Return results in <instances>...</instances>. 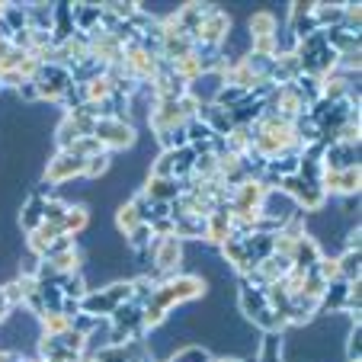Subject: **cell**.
<instances>
[{
    "instance_id": "ac0fdd59",
    "label": "cell",
    "mask_w": 362,
    "mask_h": 362,
    "mask_svg": "<svg viewBox=\"0 0 362 362\" xmlns=\"http://www.w3.org/2000/svg\"><path fill=\"white\" fill-rule=\"evenodd\" d=\"M74 33H77V29H74V13H71V4H55V26H52V39H55V45L68 42Z\"/></svg>"
},
{
    "instance_id": "8fae6325",
    "label": "cell",
    "mask_w": 362,
    "mask_h": 362,
    "mask_svg": "<svg viewBox=\"0 0 362 362\" xmlns=\"http://www.w3.org/2000/svg\"><path fill=\"white\" fill-rule=\"evenodd\" d=\"M26 23L33 33H52V26H55V4H45V0L26 4Z\"/></svg>"
},
{
    "instance_id": "2e32d148",
    "label": "cell",
    "mask_w": 362,
    "mask_h": 362,
    "mask_svg": "<svg viewBox=\"0 0 362 362\" xmlns=\"http://www.w3.org/2000/svg\"><path fill=\"white\" fill-rule=\"evenodd\" d=\"M311 16H315L317 29H340L343 26V4H327V0H315V10H311Z\"/></svg>"
},
{
    "instance_id": "52a82bcc",
    "label": "cell",
    "mask_w": 362,
    "mask_h": 362,
    "mask_svg": "<svg viewBox=\"0 0 362 362\" xmlns=\"http://www.w3.org/2000/svg\"><path fill=\"white\" fill-rule=\"evenodd\" d=\"M359 183H362V167H349V170H324V177H321V186L330 199L359 196Z\"/></svg>"
},
{
    "instance_id": "3957f363",
    "label": "cell",
    "mask_w": 362,
    "mask_h": 362,
    "mask_svg": "<svg viewBox=\"0 0 362 362\" xmlns=\"http://www.w3.org/2000/svg\"><path fill=\"white\" fill-rule=\"evenodd\" d=\"M93 138L106 148V154H116V151H132L138 141V129L129 119H96Z\"/></svg>"
},
{
    "instance_id": "4316f807",
    "label": "cell",
    "mask_w": 362,
    "mask_h": 362,
    "mask_svg": "<svg viewBox=\"0 0 362 362\" xmlns=\"http://www.w3.org/2000/svg\"><path fill=\"white\" fill-rule=\"evenodd\" d=\"M110 170H112V154H100V158H90V160H87V170H83V180L96 183V180H103Z\"/></svg>"
},
{
    "instance_id": "d4e9b609",
    "label": "cell",
    "mask_w": 362,
    "mask_h": 362,
    "mask_svg": "<svg viewBox=\"0 0 362 362\" xmlns=\"http://www.w3.org/2000/svg\"><path fill=\"white\" fill-rule=\"evenodd\" d=\"M0 20L10 26V33H23V29H29V23H26V4H4V10H0Z\"/></svg>"
},
{
    "instance_id": "5bb4252c",
    "label": "cell",
    "mask_w": 362,
    "mask_h": 362,
    "mask_svg": "<svg viewBox=\"0 0 362 362\" xmlns=\"http://www.w3.org/2000/svg\"><path fill=\"white\" fill-rule=\"evenodd\" d=\"M173 238H180L186 244V240H199L202 244L205 240V218L202 215H180V218H173Z\"/></svg>"
},
{
    "instance_id": "836d02e7",
    "label": "cell",
    "mask_w": 362,
    "mask_h": 362,
    "mask_svg": "<svg viewBox=\"0 0 362 362\" xmlns=\"http://www.w3.org/2000/svg\"><path fill=\"white\" fill-rule=\"evenodd\" d=\"M77 362H87V359H77Z\"/></svg>"
},
{
    "instance_id": "f1b7e54d",
    "label": "cell",
    "mask_w": 362,
    "mask_h": 362,
    "mask_svg": "<svg viewBox=\"0 0 362 362\" xmlns=\"http://www.w3.org/2000/svg\"><path fill=\"white\" fill-rule=\"evenodd\" d=\"M100 321H103V317L83 315V311H81V315H77L74 321H71V330H74V334H81V337H90V334H93L96 327H100Z\"/></svg>"
},
{
    "instance_id": "ffe728a7",
    "label": "cell",
    "mask_w": 362,
    "mask_h": 362,
    "mask_svg": "<svg viewBox=\"0 0 362 362\" xmlns=\"http://www.w3.org/2000/svg\"><path fill=\"white\" fill-rule=\"evenodd\" d=\"M343 362H362V324H349L343 334Z\"/></svg>"
},
{
    "instance_id": "277c9868",
    "label": "cell",
    "mask_w": 362,
    "mask_h": 362,
    "mask_svg": "<svg viewBox=\"0 0 362 362\" xmlns=\"http://www.w3.org/2000/svg\"><path fill=\"white\" fill-rule=\"evenodd\" d=\"M35 83H39V100L42 103H55L62 100V93L71 87V71L64 68V64H39V74L33 77Z\"/></svg>"
},
{
    "instance_id": "d6986e66",
    "label": "cell",
    "mask_w": 362,
    "mask_h": 362,
    "mask_svg": "<svg viewBox=\"0 0 362 362\" xmlns=\"http://www.w3.org/2000/svg\"><path fill=\"white\" fill-rule=\"evenodd\" d=\"M55 286L62 288L64 298H74V301H81L83 295L90 292V286H87V279H83L81 269H77V273H62V276H58Z\"/></svg>"
},
{
    "instance_id": "ba28073f",
    "label": "cell",
    "mask_w": 362,
    "mask_h": 362,
    "mask_svg": "<svg viewBox=\"0 0 362 362\" xmlns=\"http://www.w3.org/2000/svg\"><path fill=\"white\" fill-rule=\"evenodd\" d=\"M321 164H324V170H349V167H359V144H346V141L327 144Z\"/></svg>"
},
{
    "instance_id": "6da1fadb",
    "label": "cell",
    "mask_w": 362,
    "mask_h": 362,
    "mask_svg": "<svg viewBox=\"0 0 362 362\" xmlns=\"http://www.w3.org/2000/svg\"><path fill=\"white\" fill-rule=\"evenodd\" d=\"M183 253H186V244L170 234V238H154L151 240V247L144 250V257H148V267L158 269L167 282L170 276H177L180 269H183Z\"/></svg>"
},
{
    "instance_id": "7a4b0ae2",
    "label": "cell",
    "mask_w": 362,
    "mask_h": 362,
    "mask_svg": "<svg viewBox=\"0 0 362 362\" xmlns=\"http://www.w3.org/2000/svg\"><path fill=\"white\" fill-rule=\"evenodd\" d=\"M83 170H87V160L83 158H77V154H71V151H55V154L45 160L39 180L58 189V186L74 183V180H83Z\"/></svg>"
},
{
    "instance_id": "484cf974",
    "label": "cell",
    "mask_w": 362,
    "mask_h": 362,
    "mask_svg": "<svg viewBox=\"0 0 362 362\" xmlns=\"http://www.w3.org/2000/svg\"><path fill=\"white\" fill-rule=\"evenodd\" d=\"M71 154H77V158H83V160H90V158H100V154H106V148H103L100 141H96L93 135H87V138H77L74 144H71Z\"/></svg>"
},
{
    "instance_id": "1f68e13d",
    "label": "cell",
    "mask_w": 362,
    "mask_h": 362,
    "mask_svg": "<svg viewBox=\"0 0 362 362\" xmlns=\"http://www.w3.org/2000/svg\"><path fill=\"white\" fill-rule=\"evenodd\" d=\"M10 317V305H7V295H4V288H0V324Z\"/></svg>"
},
{
    "instance_id": "4fadbf2b",
    "label": "cell",
    "mask_w": 362,
    "mask_h": 362,
    "mask_svg": "<svg viewBox=\"0 0 362 362\" xmlns=\"http://www.w3.org/2000/svg\"><path fill=\"white\" fill-rule=\"evenodd\" d=\"M42 199L39 196H33V192H26V199H23V205H20V218H16V228H20L23 234H33L35 228L42 225Z\"/></svg>"
},
{
    "instance_id": "7402d4cb",
    "label": "cell",
    "mask_w": 362,
    "mask_h": 362,
    "mask_svg": "<svg viewBox=\"0 0 362 362\" xmlns=\"http://www.w3.org/2000/svg\"><path fill=\"white\" fill-rule=\"evenodd\" d=\"M125 247H129V253H144L151 247V240H154V234H151V225L148 221H141V225H135L129 234H122Z\"/></svg>"
},
{
    "instance_id": "e575fe53",
    "label": "cell",
    "mask_w": 362,
    "mask_h": 362,
    "mask_svg": "<svg viewBox=\"0 0 362 362\" xmlns=\"http://www.w3.org/2000/svg\"><path fill=\"white\" fill-rule=\"evenodd\" d=\"M0 93H4V87H0Z\"/></svg>"
},
{
    "instance_id": "f546056e",
    "label": "cell",
    "mask_w": 362,
    "mask_h": 362,
    "mask_svg": "<svg viewBox=\"0 0 362 362\" xmlns=\"http://www.w3.org/2000/svg\"><path fill=\"white\" fill-rule=\"evenodd\" d=\"M151 234H154V238H170V234H173V218L151 221Z\"/></svg>"
},
{
    "instance_id": "4dcf8cb0",
    "label": "cell",
    "mask_w": 362,
    "mask_h": 362,
    "mask_svg": "<svg viewBox=\"0 0 362 362\" xmlns=\"http://www.w3.org/2000/svg\"><path fill=\"white\" fill-rule=\"evenodd\" d=\"M158 218H170V202H151V215H148V225Z\"/></svg>"
},
{
    "instance_id": "30bf717a",
    "label": "cell",
    "mask_w": 362,
    "mask_h": 362,
    "mask_svg": "<svg viewBox=\"0 0 362 362\" xmlns=\"http://www.w3.org/2000/svg\"><path fill=\"white\" fill-rule=\"evenodd\" d=\"M324 253L321 247H317V240L311 238V234H301L298 240H295V250H292V267L301 269V273H308V269H315L317 260H321Z\"/></svg>"
},
{
    "instance_id": "7c38bea8",
    "label": "cell",
    "mask_w": 362,
    "mask_h": 362,
    "mask_svg": "<svg viewBox=\"0 0 362 362\" xmlns=\"http://www.w3.org/2000/svg\"><path fill=\"white\" fill-rule=\"evenodd\" d=\"M71 13H74L77 33L90 35L93 29H100V23H103V4H71Z\"/></svg>"
},
{
    "instance_id": "83f0119b",
    "label": "cell",
    "mask_w": 362,
    "mask_h": 362,
    "mask_svg": "<svg viewBox=\"0 0 362 362\" xmlns=\"http://www.w3.org/2000/svg\"><path fill=\"white\" fill-rule=\"evenodd\" d=\"M64 215H68V202H62L58 196L42 205V221H45V225H62Z\"/></svg>"
},
{
    "instance_id": "e0dca14e",
    "label": "cell",
    "mask_w": 362,
    "mask_h": 362,
    "mask_svg": "<svg viewBox=\"0 0 362 362\" xmlns=\"http://www.w3.org/2000/svg\"><path fill=\"white\" fill-rule=\"evenodd\" d=\"M337 276L343 282L362 279V250H340L337 253Z\"/></svg>"
},
{
    "instance_id": "44dd1931",
    "label": "cell",
    "mask_w": 362,
    "mask_h": 362,
    "mask_svg": "<svg viewBox=\"0 0 362 362\" xmlns=\"http://www.w3.org/2000/svg\"><path fill=\"white\" fill-rule=\"evenodd\" d=\"M167 362H215V353L209 346H199V343H183Z\"/></svg>"
},
{
    "instance_id": "cb8c5ba5",
    "label": "cell",
    "mask_w": 362,
    "mask_h": 362,
    "mask_svg": "<svg viewBox=\"0 0 362 362\" xmlns=\"http://www.w3.org/2000/svg\"><path fill=\"white\" fill-rule=\"evenodd\" d=\"M295 87V93L301 96V103L305 106H315L317 100H321V77H308V74H301L298 81L292 83Z\"/></svg>"
},
{
    "instance_id": "603a6c76",
    "label": "cell",
    "mask_w": 362,
    "mask_h": 362,
    "mask_svg": "<svg viewBox=\"0 0 362 362\" xmlns=\"http://www.w3.org/2000/svg\"><path fill=\"white\" fill-rule=\"evenodd\" d=\"M112 225H116L119 234H129L135 225H141V215H138V209L129 202V199L116 205V218H112Z\"/></svg>"
},
{
    "instance_id": "8992f818",
    "label": "cell",
    "mask_w": 362,
    "mask_h": 362,
    "mask_svg": "<svg viewBox=\"0 0 362 362\" xmlns=\"http://www.w3.org/2000/svg\"><path fill=\"white\" fill-rule=\"evenodd\" d=\"M231 26H234L231 13H228L225 7H215V4H212V10L205 13L202 26H199V33H196V42H202V45H215V48H221V42H225V35L231 33Z\"/></svg>"
},
{
    "instance_id": "5b68a950",
    "label": "cell",
    "mask_w": 362,
    "mask_h": 362,
    "mask_svg": "<svg viewBox=\"0 0 362 362\" xmlns=\"http://www.w3.org/2000/svg\"><path fill=\"white\" fill-rule=\"evenodd\" d=\"M292 215H298V205L288 192L282 189H267L260 199V209H257V218H267V221H276V225H286Z\"/></svg>"
},
{
    "instance_id": "d6a6232c",
    "label": "cell",
    "mask_w": 362,
    "mask_h": 362,
    "mask_svg": "<svg viewBox=\"0 0 362 362\" xmlns=\"http://www.w3.org/2000/svg\"><path fill=\"white\" fill-rule=\"evenodd\" d=\"M215 362H240V359H234V356H215Z\"/></svg>"
},
{
    "instance_id": "9a60e30c",
    "label": "cell",
    "mask_w": 362,
    "mask_h": 362,
    "mask_svg": "<svg viewBox=\"0 0 362 362\" xmlns=\"http://www.w3.org/2000/svg\"><path fill=\"white\" fill-rule=\"evenodd\" d=\"M90 209L87 205H68V215L62 218V231L68 234V238H83L90 228Z\"/></svg>"
},
{
    "instance_id": "9c48e42d",
    "label": "cell",
    "mask_w": 362,
    "mask_h": 362,
    "mask_svg": "<svg viewBox=\"0 0 362 362\" xmlns=\"http://www.w3.org/2000/svg\"><path fill=\"white\" fill-rule=\"evenodd\" d=\"M279 16L273 13V10H253L250 16H247V35H250V42H267V39H276V33H279Z\"/></svg>"
}]
</instances>
